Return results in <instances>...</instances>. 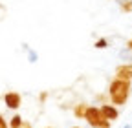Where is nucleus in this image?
<instances>
[{"label":"nucleus","instance_id":"f257e3e1","mask_svg":"<svg viewBox=\"0 0 132 128\" xmlns=\"http://www.w3.org/2000/svg\"><path fill=\"white\" fill-rule=\"evenodd\" d=\"M130 92H132V84L128 81L114 79V81L108 84V99H110V104H114V106L127 104V101L130 97Z\"/></svg>","mask_w":132,"mask_h":128},{"label":"nucleus","instance_id":"f03ea898","mask_svg":"<svg viewBox=\"0 0 132 128\" xmlns=\"http://www.w3.org/2000/svg\"><path fill=\"white\" fill-rule=\"evenodd\" d=\"M85 119H86V123H88L92 128H95L99 123H103V121H105V117H103L101 108H99V106H88L86 114H85Z\"/></svg>","mask_w":132,"mask_h":128},{"label":"nucleus","instance_id":"7ed1b4c3","mask_svg":"<svg viewBox=\"0 0 132 128\" xmlns=\"http://www.w3.org/2000/svg\"><path fill=\"white\" fill-rule=\"evenodd\" d=\"M4 104L9 108V110H19L20 104H22V95L19 92H7L4 95Z\"/></svg>","mask_w":132,"mask_h":128},{"label":"nucleus","instance_id":"20e7f679","mask_svg":"<svg viewBox=\"0 0 132 128\" xmlns=\"http://www.w3.org/2000/svg\"><path fill=\"white\" fill-rule=\"evenodd\" d=\"M116 79H121V81H132V64L128 62H121L119 66H116Z\"/></svg>","mask_w":132,"mask_h":128},{"label":"nucleus","instance_id":"39448f33","mask_svg":"<svg viewBox=\"0 0 132 128\" xmlns=\"http://www.w3.org/2000/svg\"><path fill=\"white\" fill-rule=\"evenodd\" d=\"M101 108V114H103V117L106 119V121H118V117H119V110H118V106H114V104H101L99 106Z\"/></svg>","mask_w":132,"mask_h":128},{"label":"nucleus","instance_id":"423d86ee","mask_svg":"<svg viewBox=\"0 0 132 128\" xmlns=\"http://www.w3.org/2000/svg\"><path fill=\"white\" fill-rule=\"evenodd\" d=\"M86 110H88V104H86V103H77V104L73 106V115H75L77 119H85Z\"/></svg>","mask_w":132,"mask_h":128},{"label":"nucleus","instance_id":"0eeeda50","mask_svg":"<svg viewBox=\"0 0 132 128\" xmlns=\"http://www.w3.org/2000/svg\"><path fill=\"white\" fill-rule=\"evenodd\" d=\"M26 60H28L29 64H35V62L39 60V53H37V50H33V48H29V50L26 51Z\"/></svg>","mask_w":132,"mask_h":128},{"label":"nucleus","instance_id":"6e6552de","mask_svg":"<svg viewBox=\"0 0 132 128\" xmlns=\"http://www.w3.org/2000/svg\"><path fill=\"white\" fill-rule=\"evenodd\" d=\"M22 123H24L22 115L15 114V115H13V117L9 119V128H20V126H22Z\"/></svg>","mask_w":132,"mask_h":128},{"label":"nucleus","instance_id":"1a4fd4ad","mask_svg":"<svg viewBox=\"0 0 132 128\" xmlns=\"http://www.w3.org/2000/svg\"><path fill=\"white\" fill-rule=\"evenodd\" d=\"M118 4L123 13H132V0H119Z\"/></svg>","mask_w":132,"mask_h":128},{"label":"nucleus","instance_id":"9d476101","mask_svg":"<svg viewBox=\"0 0 132 128\" xmlns=\"http://www.w3.org/2000/svg\"><path fill=\"white\" fill-rule=\"evenodd\" d=\"M119 59L125 60V62H128V64H132V51L127 50V48H123V50L119 51Z\"/></svg>","mask_w":132,"mask_h":128},{"label":"nucleus","instance_id":"9b49d317","mask_svg":"<svg viewBox=\"0 0 132 128\" xmlns=\"http://www.w3.org/2000/svg\"><path fill=\"white\" fill-rule=\"evenodd\" d=\"M94 48H97V50H106V48H108V39H105V37L97 39L94 42Z\"/></svg>","mask_w":132,"mask_h":128},{"label":"nucleus","instance_id":"f8f14e48","mask_svg":"<svg viewBox=\"0 0 132 128\" xmlns=\"http://www.w3.org/2000/svg\"><path fill=\"white\" fill-rule=\"evenodd\" d=\"M0 128H9V121L0 114Z\"/></svg>","mask_w":132,"mask_h":128},{"label":"nucleus","instance_id":"ddd939ff","mask_svg":"<svg viewBox=\"0 0 132 128\" xmlns=\"http://www.w3.org/2000/svg\"><path fill=\"white\" fill-rule=\"evenodd\" d=\"M95 128H110V121H106V119H105L103 123H99Z\"/></svg>","mask_w":132,"mask_h":128},{"label":"nucleus","instance_id":"4468645a","mask_svg":"<svg viewBox=\"0 0 132 128\" xmlns=\"http://www.w3.org/2000/svg\"><path fill=\"white\" fill-rule=\"evenodd\" d=\"M46 97H48V93H46V92H42V93L39 95V101H40V103H44V101H46Z\"/></svg>","mask_w":132,"mask_h":128},{"label":"nucleus","instance_id":"2eb2a0df","mask_svg":"<svg viewBox=\"0 0 132 128\" xmlns=\"http://www.w3.org/2000/svg\"><path fill=\"white\" fill-rule=\"evenodd\" d=\"M125 48H127V50H130V51H132V39H128V40H127Z\"/></svg>","mask_w":132,"mask_h":128},{"label":"nucleus","instance_id":"dca6fc26","mask_svg":"<svg viewBox=\"0 0 132 128\" xmlns=\"http://www.w3.org/2000/svg\"><path fill=\"white\" fill-rule=\"evenodd\" d=\"M29 48H31V46H29V44H26V42H24V44H22V50H24V51H28V50H29Z\"/></svg>","mask_w":132,"mask_h":128},{"label":"nucleus","instance_id":"f3484780","mask_svg":"<svg viewBox=\"0 0 132 128\" xmlns=\"http://www.w3.org/2000/svg\"><path fill=\"white\" fill-rule=\"evenodd\" d=\"M20 128H31V124H29V123H26V121H24V123H22V126H20Z\"/></svg>","mask_w":132,"mask_h":128},{"label":"nucleus","instance_id":"a211bd4d","mask_svg":"<svg viewBox=\"0 0 132 128\" xmlns=\"http://www.w3.org/2000/svg\"><path fill=\"white\" fill-rule=\"evenodd\" d=\"M123 128H132V124H130V123H127V124H125Z\"/></svg>","mask_w":132,"mask_h":128},{"label":"nucleus","instance_id":"6ab92c4d","mask_svg":"<svg viewBox=\"0 0 132 128\" xmlns=\"http://www.w3.org/2000/svg\"><path fill=\"white\" fill-rule=\"evenodd\" d=\"M72 128H81V126H72Z\"/></svg>","mask_w":132,"mask_h":128},{"label":"nucleus","instance_id":"aec40b11","mask_svg":"<svg viewBox=\"0 0 132 128\" xmlns=\"http://www.w3.org/2000/svg\"><path fill=\"white\" fill-rule=\"evenodd\" d=\"M44 128H50V126H44Z\"/></svg>","mask_w":132,"mask_h":128}]
</instances>
